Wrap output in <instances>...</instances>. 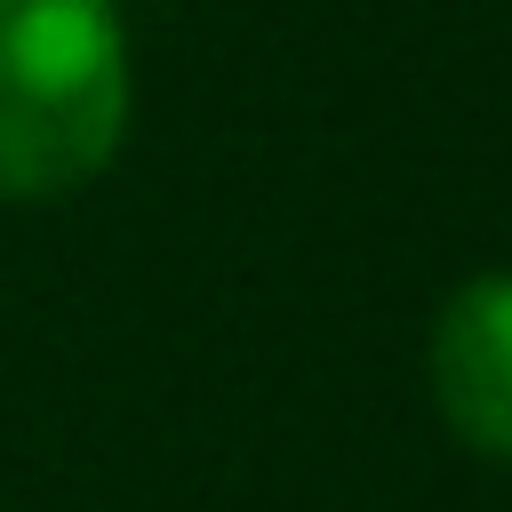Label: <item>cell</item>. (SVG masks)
<instances>
[{"mask_svg": "<svg viewBox=\"0 0 512 512\" xmlns=\"http://www.w3.org/2000/svg\"><path fill=\"white\" fill-rule=\"evenodd\" d=\"M128 128V40L112 0H0V200L88 184Z\"/></svg>", "mask_w": 512, "mask_h": 512, "instance_id": "1", "label": "cell"}, {"mask_svg": "<svg viewBox=\"0 0 512 512\" xmlns=\"http://www.w3.org/2000/svg\"><path fill=\"white\" fill-rule=\"evenodd\" d=\"M432 392L456 440L512 464V272H480L432 328Z\"/></svg>", "mask_w": 512, "mask_h": 512, "instance_id": "2", "label": "cell"}]
</instances>
